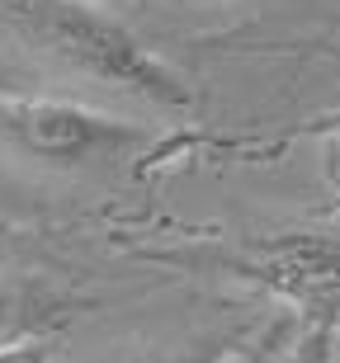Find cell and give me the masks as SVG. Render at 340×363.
I'll list each match as a JSON object with an SVG mask.
<instances>
[{
	"label": "cell",
	"instance_id": "1",
	"mask_svg": "<svg viewBox=\"0 0 340 363\" xmlns=\"http://www.w3.org/2000/svg\"><path fill=\"white\" fill-rule=\"evenodd\" d=\"M0 38L57 71L161 108H190L194 90L165 57L90 0H0Z\"/></svg>",
	"mask_w": 340,
	"mask_h": 363
},
{
	"label": "cell",
	"instance_id": "2",
	"mask_svg": "<svg viewBox=\"0 0 340 363\" xmlns=\"http://www.w3.org/2000/svg\"><path fill=\"white\" fill-rule=\"evenodd\" d=\"M147 147V128L71 99L0 90V151L53 170H114Z\"/></svg>",
	"mask_w": 340,
	"mask_h": 363
},
{
	"label": "cell",
	"instance_id": "3",
	"mask_svg": "<svg viewBox=\"0 0 340 363\" xmlns=\"http://www.w3.org/2000/svg\"><path fill=\"white\" fill-rule=\"evenodd\" d=\"M218 264L260 283L288 311L340 330V231H274L227 250Z\"/></svg>",
	"mask_w": 340,
	"mask_h": 363
},
{
	"label": "cell",
	"instance_id": "4",
	"mask_svg": "<svg viewBox=\"0 0 340 363\" xmlns=\"http://www.w3.org/2000/svg\"><path fill=\"white\" fill-rule=\"evenodd\" d=\"M222 363H336V330L284 311L251 340L222 350Z\"/></svg>",
	"mask_w": 340,
	"mask_h": 363
},
{
	"label": "cell",
	"instance_id": "5",
	"mask_svg": "<svg viewBox=\"0 0 340 363\" xmlns=\"http://www.w3.org/2000/svg\"><path fill=\"white\" fill-rule=\"evenodd\" d=\"M38 325H43L38 293L0 274V350H5V345H19V340H28Z\"/></svg>",
	"mask_w": 340,
	"mask_h": 363
},
{
	"label": "cell",
	"instance_id": "6",
	"mask_svg": "<svg viewBox=\"0 0 340 363\" xmlns=\"http://www.w3.org/2000/svg\"><path fill=\"white\" fill-rule=\"evenodd\" d=\"M0 363H53V354L43 350L38 340H19V345H5Z\"/></svg>",
	"mask_w": 340,
	"mask_h": 363
},
{
	"label": "cell",
	"instance_id": "7",
	"mask_svg": "<svg viewBox=\"0 0 340 363\" xmlns=\"http://www.w3.org/2000/svg\"><path fill=\"white\" fill-rule=\"evenodd\" d=\"M156 363H222V350H213V354H194V359H156Z\"/></svg>",
	"mask_w": 340,
	"mask_h": 363
},
{
	"label": "cell",
	"instance_id": "8",
	"mask_svg": "<svg viewBox=\"0 0 340 363\" xmlns=\"http://www.w3.org/2000/svg\"><path fill=\"white\" fill-rule=\"evenodd\" d=\"M5 85H10V76H5V71H0V90H5Z\"/></svg>",
	"mask_w": 340,
	"mask_h": 363
}]
</instances>
